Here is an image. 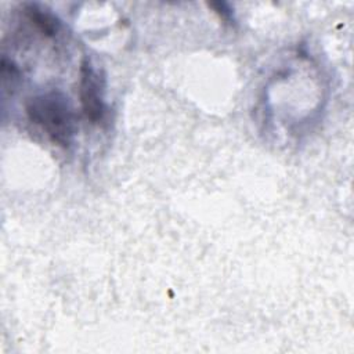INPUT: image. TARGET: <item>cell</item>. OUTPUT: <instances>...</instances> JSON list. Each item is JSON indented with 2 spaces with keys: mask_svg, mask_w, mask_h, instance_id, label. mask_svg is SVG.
<instances>
[{
  "mask_svg": "<svg viewBox=\"0 0 354 354\" xmlns=\"http://www.w3.org/2000/svg\"><path fill=\"white\" fill-rule=\"evenodd\" d=\"M29 120L53 144L68 147L75 134V115L69 98L59 90H50L32 97L26 104Z\"/></svg>",
  "mask_w": 354,
  "mask_h": 354,
  "instance_id": "obj_1",
  "label": "cell"
},
{
  "mask_svg": "<svg viewBox=\"0 0 354 354\" xmlns=\"http://www.w3.org/2000/svg\"><path fill=\"white\" fill-rule=\"evenodd\" d=\"M79 95L86 118L93 123L101 122L105 115L104 84L101 76L87 59H84L80 66Z\"/></svg>",
  "mask_w": 354,
  "mask_h": 354,
  "instance_id": "obj_2",
  "label": "cell"
},
{
  "mask_svg": "<svg viewBox=\"0 0 354 354\" xmlns=\"http://www.w3.org/2000/svg\"><path fill=\"white\" fill-rule=\"evenodd\" d=\"M25 11H26V15H28L29 21L43 35H46V36L57 35V32L59 29V22H58V19L53 14H50V12H47V11L41 10L40 7L33 6V4L28 6V8Z\"/></svg>",
  "mask_w": 354,
  "mask_h": 354,
  "instance_id": "obj_3",
  "label": "cell"
}]
</instances>
